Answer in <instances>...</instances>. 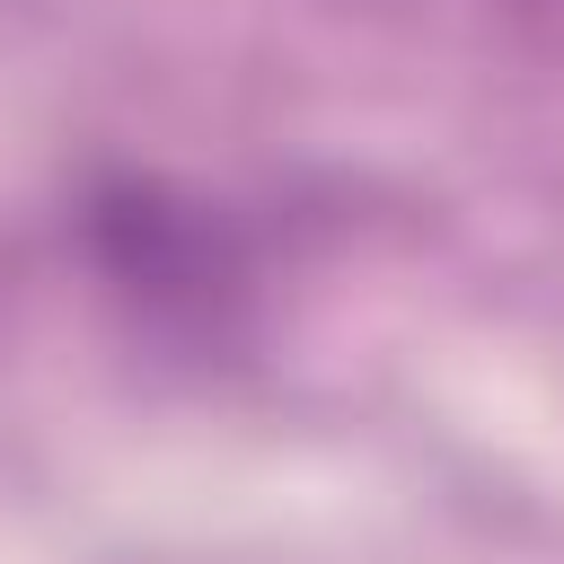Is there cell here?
Instances as JSON below:
<instances>
[{"instance_id":"1","label":"cell","mask_w":564,"mask_h":564,"mask_svg":"<svg viewBox=\"0 0 564 564\" xmlns=\"http://www.w3.org/2000/svg\"><path fill=\"white\" fill-rule=\"evenodd\" d=\"M79 238L88 264L150 317L176 335H220L247 308V238L220 203L176 194L167 176H97L79 194Z\"/></svg>"}]
</instances>
